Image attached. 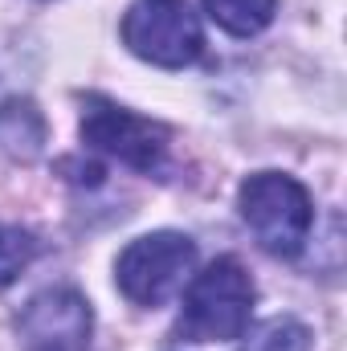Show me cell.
I'll use <instances>...</instances> for the list:
<instances>
[{
  "mask_svg": "<svg viewBox=\"0 0 347 351\" xmlns=\"http://www.w3.org/2000/svg\"><path fill=\"white\" fill-rule=\"evenodd\" d=\"M241 221L250 225V233L258 237V245L274 258H298L311 225H315V204L311 192L286 172H254L241 192Z\"/></svg>",
  "mask_w": 347,
  "mask_h": 351,
  "instance_id": "obj_2",
  "label": "cell"
},
{
  "mask_svg": "<svg viewBox=\"0 0 347 351\" xmlns=\"http://www.w3.org/2000/svg\"><path fill=\"white\" fill-rule=\"evenodd\" d=\"M204 12L229 37H254L274 21L278 0H204Z\"/></svg>",
  "mask_w": 347,
  "mask_h": 351,
  "instance_id": "obj_8",
  "label": "cell"
},
{
  "mask_svg": "<svg viewBox=\"0 0 347 351\" xmlns=\"http://www.w3.org/2000/svg\"><path fill=\"white\" fill-rule=\"evenodd\" d=\"M45 152V114L33 98L0 102V156L12 164H33Z\"/></svg>",
  "mask_w": 347,
  "mask_h": 351,
  "instance_id": "obj_7",
  "label": "cell"
},
{
  "mask_svg": "<svg viewBox=\"0 0 347 351\" xmlns=\"http://www.w3.org/2000/svg\"><path fill=\"white\" fill-rule=\"evenodd\" d=\"M16 331L25 351H86L94 315L74 286H49L21 306Z\"/></svg>",
  "mask_w": 347,
  "mask_h": 351,
  "instance_id": "obj_6",
  "label": "cell"
},
{
  "mask_svg": "<svg viewBox=\"0 0 347 351\" xmlns=\"http://www.w3.org/2000/svg\"><path fill=\"white\" fill-rule=\"evenodd\" d=\"M254 278L237 258H217L208 262L188 286L184 311H180V335L192 343H221V339H241L254 319Z\"/></svg>",
  "mask_w": 347,
  "mask_h": 351,
  "instance_id": "obj_1",
  "label": "cell"
},
{
  "mask_svg": "<svg viewBox=\"0 0 347 351\" xmlns=\"http://www.w3.org/2000/svg\"><path fill=\"white\" fill-rule=\"evenodd\" d=\"M192 265H196V245L184 233H147L119 254L115 278L135 306H160L184 290Z\"/></svg>",
  "mask_w": 347,
  "mask_h": 351,
  "instance_id": "obj_5",
  "label": "cell"
},
{
  "mask_svg": "<svg viewBox=\"0 0 347 351\" xmlns=\"http://www.w3.org/2000/svg\"><path fill=\"white\" fill-rule=\"evenodd\" d=\"M37 258V237L21 225H0V286H12Z\"/></svg>",
  "mask_w": 347,
  "mask_h": 351,
  "instance_id": "obj_10",
  "label": "cell"
},
{
  "mask_svg": "<svg viewBox=\"0 0 347 351\" xmlns=\"http://www.w3.org/2000/svg\"><path fill=\"white\" fill-rule=\"evenodd\" d=\"M123 45L160 70H184L204 53V29L188 0H135L123 16Z\"/></svg>",
  "mask_w": 347,
  "mask_h": 351,
  "instance_id": "obj_4",
  "label": "cell"
},
{
  "mask_svg": "<svg viewBox=\"0 0 347 351\" xmlns=\"http://www.w3.org/2000/svg\"><path fill=\"white\" fill-rule=\"evenodd\" d=\"M82 139L94 152L135 168L143 176H160L168 168L172 156V135L164 123H152L102 94H86L82 98Z\"/></svg>",
  "mask_w": 347,
  "mask_h": 351,
  "instance_id": "obj_3",
  "label": "cell"
},
{
  "mask_svg": "<svg viewBox=\"0 0 347 351\" xmlns=\"http://www.w3.org/2000/svg\"><path fill=\"white\" fill-rule=\"evenodd\" d=\"M246 343L237 351H311V331L290 319V315H278V319H265L261 327L241 335Z\"/></svg>",
  "mask_w": 347,
  "mask_h": 351,
  "instance_id": "obj_9",
  "label": "cell"
}]
</instances>
